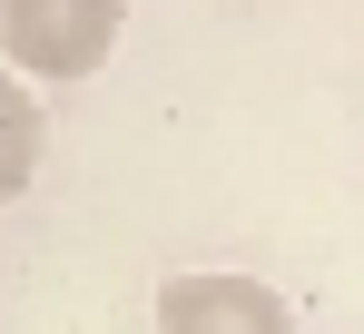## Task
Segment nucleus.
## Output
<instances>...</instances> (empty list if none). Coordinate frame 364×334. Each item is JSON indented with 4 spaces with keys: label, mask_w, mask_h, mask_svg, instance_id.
Here are the masks:
<instances>
[{
    "label": "nucleus",
    "mask_w": 364,
    "mask_h": 334,
    "mask_svg": "<svg viewBox=\"0 0 364 334\" xmlns=\"http://www.w3.org/2000/svg\"><path fill=\"white\" fill-rule=\"evenodd\" d=\"M119 30H128V0H0V50L40 89L99 79L109 50H119Z\"/></svg>",
    "instance_id": "1"
},
{
    "label": "nucleus",
    "mask_w": 364,
    "mask_h": 334,
    "mask_svg": "<svg viewBox=\"0 0 364 334\" xmlns=\"http://www.w3.org/2000/svg\"><path fill=\"white\" fill-rule=\"evenodd\" d=\"M158 334H296V305L246 266H178L158 285Z\"/></svg>",
    "instance_id": "2"
},
{
    "label": "nucleus",
    "mask_w": 364,
    "mask_h": 334,
    "mask_svg": "<svg viewBox=\"0 0 364 334\" xmlns=\"http://www.w3.org/2000/svg\"><path fill=\"white\" fill-rule=\"evenodd\" d=\"M40 138H50V118H40V99H30V79L0 69V207L40 177Z\"/></svg>",
    "instance_id": "3"
}]
</instances>
